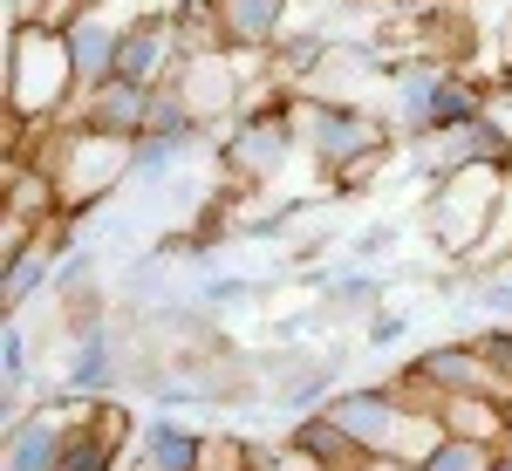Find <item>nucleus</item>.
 I'll return each instance as SVG.
<instances>
[{"label":"nucleus","mask_w":512,"mask_h":471,"mask_svg":"<svg viewBox=\"0 0 512 471\" xmlns=\"http://www.w3.org/2000/svg\"><path fill=\"white\" fill-rule=\"evenodd\" d=\"M485 117H492V130L512 144V76L499 82V89H485Z\"/></svg>","instance_id":"obj_15"},{"label":"nucleus","mask_w":512,"mask_h":471,"mask_svg":"<svg viewBox=\"0 0 512 471\" xmlns=\"http://www.w3.org/2000/svg\"><path fill=\"white\" fill-rule=\"evenodd\" d=\"M226 48H280L294 28V0H212Z\"/></svg>","instance_id":"obj_11"},{"label":"nucleus","mask_w":512,"mask_h":471,"mask_svg":"<svg viewBox=\"0 0 512 471\" xmlns=\"http://www.w3.org/2000/svg\"><path fill=\"white\" fill-rule=\"evenodd\" d=\"M492 471H512V458H506V451H499V465H492Z\"/></svg>","instance_id":"obj_17"},{"label":"nucleus","mask_w":512,"mask_h":471,"mask_svg":"<svg viewBox=\"0 0 512 471\" xmlns=\"http://www.w3.org/2000/svg\"><path fill=\"white\" fill-rule=\"evenodd\" d=\"M499 465V444H478V437H444L417 471H492Z\"/></svg>","instance_id":"obj_14"},{"label":"nucleus","mask_w":512,"mask_h":471,"mask_svg":"<svg viewBox=\"0 0 512 471\" xmlns=\"http://www.w3.org/2000/svg\"><path fill=\"white\" fill-rule=\"evenodd\" d=\"M512 260V171H506V185H499V205H492V226H485V239H478V253H472V267H506Z\"/></svg>","instance_id":"obj_13"},{"label":"nucleus","mask_w":512,"mask_h":471,"mask_svg":"<svg viewBox=\"0 0 512 471\" xmlns=\"http://www.w3.org/2000/svg\"><path fill=\"white\" fill-rule=\"evenodd\" d=\"M499 185H506V164H472V171H451L437 178V192L424 198V226L444 253L472 260L485 226H492V205H499Z\"/></svg>","instance_id":"obj_3"},{"label":"nucleus","mask_w":512,"mask_h":471,"mask_svg":"<svg viewBox=\"0 0 512 471\" xmlns=\"http://www.w3.org/2000/svg\"><path fill=\"white\" fill-rule=\"evenodd\" d=\"M437 417H444V431L451 437H478V444H499V437L512 431L506 424V396H437Z\"/></svg>","instance_id":"obj_12"},{"label":"nucleus","mask_w":512,"mask_h":471,"mask_svg":"<svg viewBox=\"0 0 512 471\" xmlns=\"http://www.w3.org/2000/svg\"><path fill=\"white\" fill-rule=\"evenodd\" d=\"M506 424H512V390H506Z\"/></svg>","instance_id":"obj_19"},{"label":"nucleus","mask_w":512,"mask_h":471,"mask_svg":"<svg viewBox=\"0 0 512 471\" xmlns=\"http://www.w3.org/2000/svg\"><path fill=\"white\" fill-rule=\"evenodd\" d=\"M417 157H424L431 178H451V171H472V164H506L512 144L492 130V117L478 110V117H465V123L424 130V137H417Z\"/></svg>","instance_id":"obj_8"},{"label":"nucleus","mask_w":512,"mask_h":471,"mask_svg":"<svg viewBox=\"0 0 512 471\" xmlns=\"http://www.w3.org/2000/svg\"><path fill=\"white\" fill-rule=\"evenodd\" d=\"M35 164L55 178L62 212H89L103 192H117L123 171L137 164V137L96 130V123H69V130H48V144H41Z\"/></svg>","instance_id":"obj_2"},{"label":"nucleus","mask_w":512,"mask_h":471,"mask_svg":"<svg viewBox=\"0 0 512 471\" xmlns=\"http://www.w3.org/2000/svg\"><path fill=\"white\" fill-rule=\"evenodd\" d=\"M499 62H506V76H512V14L499 21Z\"/></svg>","instance_id":"obj_16"},{"label":"nucleus","mask_w":512,"mask_h":471,"mask_svg":"<svg viewBox=\"0 0 512 471\" xmlns=\"http://www.w3.org/2000/svg\"><path fill=\"white\" fill-rule=\"evenodd\" d=\"M192 41H185V14H158V21H137L123 35V62L117 76L137 82V89H171V76L185 69Z\"/></svg>","instance_id":"obj_6"},{"label":"nucleus","mask_w":512,"mask_h":471,"mask_svg":"<svg viewBox=\"0 0 512 471\" xmlns=\"http://www.w3.org/2000/svg\"><path fill=\"white\" fill-rule=\"evenodd\" d=\"M301 151V130H294V110H239L233 137H226V164L233 178H280Z\"/></svg>","instance_id":"obj_5"},{"label":"nucleus","mask_w":512,"mask_h":471,"mask_svg":"<svg viewBox=\"0 0 512 471\" xmlns=\"http://www.w3.org/2000/svg\"><path fill=\"white\" fill-rule=\"evenodd\" d=\"M82 96L76 82V55H69V35L62 28H14L7 35V55H0V103L28 123H62L69 103Z\"/></svg>","instance_id":"obj_1"},{"label":"nucleus","mask_w":512,"mask_h":471,"mask_svg":"<svg viewBox=\"0 0 512 471\" xmlns=\"http://www.w3.org/2000/svg\"><path fill=\"white\" fill-rule=\"evenodd\" d=\"M403 410H410V396H403V383H376V390H349L335 396V424L362 444V451H390L396 444V424H403Z\"/></svg>","instance_id":"obj_9"},{"label":"nucleus","mask_w":512,"mask_h":471,"mask_svg":"<svg viewBox=\"0 0 512 471\" xmlns=\"http://www.w3.org/2000/svg\"><path fill=\"white\" fill-rule=\"evenodd\" d=\"M123 431H130V417H123L117 403H103V396H96V403H89V417L69 431V444H62V465H55V471H117Z\"/></svg>","instance_id":"obj_10"},{"label":"nucleus","mask_w":512,"mask_h":471,"mask_svg":"<svg viewBox=\"0 0 512 471\" xmlns=\"http://www.w3.org/2000/svg\"><path fill=\"white\" fill-rule=\"evenodd\" d=\"M396 7H431V0H396Z\"/></svg>","instance_id":"obj_18"},{"label":"nucleus","mask_w":512,"mask_h":471,"mask_svg":"<svg viewBox=\"0 0 512 471\" xmlns=\"http://www.w3.org/2000/svg\"><path fill=\"white\" fill-rule=\"evenodd\" d=\"M96 396H62V403H41L35 417H14V437H7V471H55L62 465V444L89 417Z\"/></svg>","instance_id":"obj_7"},{"label":"nucleus","mask_w":512,"mask_h":471,"mask_svg":"<svg viewBox=\"0 0 512 471\" xmlns=\"http://www.w3.org/2000/svg\"><path fill=\"white\" fill-rule=\"evenodd\" d=\"M294 110V130H301V144L315 151V164H335V171H355V164H369V157L383 151V137H390V123L376 117V110H355V103H287Z\"/></svg>","instance_id":"obj_4"}]
</instances>
